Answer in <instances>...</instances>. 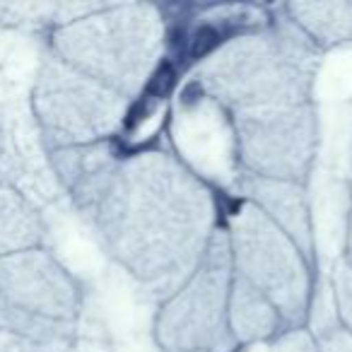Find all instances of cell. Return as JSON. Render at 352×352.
Returning a JSON list of instances; mask_svg holds the SVG:
<instances>
[{
	"instance_id": "cell-1",
	"label": "cell",
	"mask_w": 352,
	"mask_h": 352,
	"mask_svg": "<svg viewBox=\"0 0 352 352\" xmlns=\"http://www.w3.org/2000/svg\"><path fill=\"white\" fill-rule=\"evenodd\" d=\"M217 39H220V36H217L215 30H210V27H201V32L196 34V41H193V54L196 56L208 54V51L217 44Z\"/></svg>"
}]
</instances>
